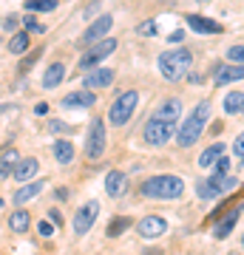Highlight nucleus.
<instances>
[{"label":"nucleus","mask_w":244,"mask_h":255,"mask_svg":"<svg viewBox=\"0 0 244 255\" xmlns=\"http://www.w3.org/2000/svg\"><path fill=\"white\" fill-rule=\"evenodd\" d=\"M208 119H210V102H199L196 108L190 111V117L182 122L179 133H176V142H179L182 147L196 145V139L205 133V125H208Z\"/></svg>","instance_id":"obj_1"},{"label":"nucleus","mask_w":244,"mask_h":255,"mask_svg":"<svg viewBox=\"0 0 244 255\" xmlns=\"http://www.w3.org/2000/svg\"><path fill=\"white\" fill-rule=\"evenodd\" d=\"M233 150H236V156H239V159L244 156V133H239V139L233 142Z\"/></svg>","instance_id":"obj_40"},{"label":"nucleus","mask_w":244,"mask_h":255,"mask_svg":"<svg viewBox=\"0 0 244 255\" xmlns=\"http://www.w3.org/2000/svg\"><path fill=\"white\" fill-rule=\"evenodd\" d=\"M97 213H100V204L97 201H88V204H82L77 210V216H74V233L77 236H85L91 227H94V221H97Z\"/></svg>","instance_id":"obj_8"},{"label":"nucleus","mask_w":244,"mask_h":255,"mask_svg":"<svg viewBox=\"0 0 244 255\" xmlns=\"http://www.w3.org/2000/svg\"><path fill=\"white\" fill-rule=\"evenodd\" d=\"M9 51L14 57L26 54V51H28V34H26V31H14V37L9 40Z\"/></svg>","instance_id":"obj_26"},{"label":"nucleus","mask_w":244,"mask_h":255,"mask_svg":"<svg viewBox=\"0 0 244 255\" xmlns=\"http://www.w3.org/2000/svg\"><path fill=\"white\" fill-rule=\"evenodd\" d=\"M190 65H193V51H188V48H173V51L159 54V71L171 82L182 80L190 71Z\"/></svg>","instance_id":"obj_3"},{"label":"nucleus","mask_w":244,"mask_h":255,"mask_svg":"<svg viewBox=\"0 0 244 255\" xmlns=\"http://www.w3.org/2000/svg\"><path fill=\"white\" fill-rule=\"evenodd\" d=\"M94 102H97L94 91H88V88H85V91H74V94H68V97L63 100V105H65V108H91Z\"/></svg>","instance_id":"obj_17"},{"label":"nucleus","mask_w":244,"mask_h":255,"mask_svg":"<svg viewBox=\"0 0 244 255\" xmlns=\"http://www.w3.org/2000/svg\"><path fill=\"white\" fill-rule=\"evenodd\" d=\"M199 3H208V0H199Z\"/></svg>","instance_id":"obj_45"},{"label":"nucleus","mask_w":244,"mask_h":255,"mask_svg":"<svg viewBox=\"0 0 244 255\" xmlns=\"http://www.w3.org/2000/svg\"><path fill=\"white\" fill-rule=\"evenodd\" d=\"M225 147H227V145H222V142H219V145H210L208 150H202V156H199V167H213V164H216L219 159L225 156Z\"/></svg>","instance_id":"obj_22"},{"label":"nucleus","mask_w":244,"mask_h":255,"mask_svg":"<svg viewBox=\"0 0 244 255\" xmlns=\"http://www.w3.org/2000/svg\"><path fill=\"white\" fill-rule=\"evenodd\" d=\"M48 221H51L54 227H63V213H60V210H48Z\"/></svg>","instance_id":"obj_37"},{"label":"nucleus","mask_w":244,"mask_h":255,"mask_svg":"<svg viewBox=\"0 0 244 255\" xmlns=\"http://www.w3.org/2000/svg\"><path fill=\"white\" fill-rule=\"evenodd\" d=\"M6 111H17V108H11V105H6V108H0V117H3V114H6Z\"/></svg>","instance_id":"obj_43"},{"label":"nucleus","mask_w":244,"mask_h":255,"mask_svg":"<svg viewBox=\"0 0 244 255\" xmlns=\"http://www.w3.org/2000/svg\"><path fill=\"white\" fill-rule=\"evenodd\" d=\"M136 31H139L142 37H154V34H156V23H154V20H148V23H139V26H136Z\"/></svg>","instance_id":"obj_34"},{"label":"nucleus","mask_w":244,"mask_h":255,"mask_svg":"<svg viewBox=\"0 0 244 255\" xmlns=\"http://www.w3.org/2000/svg\"><path fill=\"white\" fill-rule=\"evenodd\" d=\"M9 227L14 230V233H26L28 227H31V216H28V210H14L9 216Z\"/></svg>","instance_id":"obj_24"},{"label":"nucleus","mask_w":244,"mask_h":255,"mask_svg":"<svg viewBox=\"0 0 244 255\" xmlns=\"http://www.w3.org/2000/svg\"><path fill=\"white\" fill-rule=\"evenodd\" d=\"M45 187V182H26L20 190H14V204H23V201H31L40 196V190Z\"/></svg>","instance_id":"obj_19"},{"label":"nucleus","mask_w":244,"mask_h":255,"mask_svg":"<svg viewBox=\"0 0 244 255\" xmlns=\"http://www.w3.org/2000/svg\"><path fill=\"white\" fill-rule=\"evenodd\" d=\"M213 167H216V173H213V179H225V176H227V170H230V162H227L225 156H222V159H219V162L213 164Z\"/></svg>","instance_id":"obj_33"},{"label":"nucleus","mask_w":244,"mask_h":255,"mask_svg":"<svg viewBox=\"0 0 244 255\" xmlns=\"http://www.w3.org/2000/svg\"><path fill=\"white\" fill-rule=\"evenodd\" d=\"M37 230H40V236H51V233H54V224H51V221H40V224H37Z\"/></svg>","instance_id":"obj_39"},{"label":"nucleus","mask_w":244,"mask_h":255,"mask_svg":"<svg viewBox=\"0 0 244 255\" xmlns=\"http://www.w3.org/2000/svg\"><path fill=\"white\" fill-rule=\"evenodd\" d=\"M111 82H114V71L111 68H91L85 77H82V85L85 88H108Z\"/></svg>","instance_id":"obj_12"},{"label":"nucleus","mask_w":244,"mask_h":255,"mask_svg":"<svg viewBox=\"0 0 244 255\" xmlns=\"http://www.w3.org/2000/svg\"><path fill=\"white\" fill-rule=\"evenodd\" d=\"M23 26H26L28 31H37V34H43V31H45V26H43V23H37L34 14H28V17L23 20Z\"/></svg>","instance_id":"obj_32"},{"label":"nucleus","mask_w":244,"mask_h":255,"mask_svg":"<svg viewBox=\"0 0 244 255\" xmlns=\"http://www.w3.org/2000/svg\"><path fill=\"white\" fill-rule=\"evenodd\" d=\"M63 80H65V65L63 63H51L48 71L43 74V88H57Z\"/></svg>","instance_id":"obj_21"},{"label":"nucleus","mask_w":244,"mask_h":255,"mask_svg":"<svg viewBox=\"0 0 244 255\" xmlns=\"http://www.w3.org/2000/svg\"><path fill=\"white\" fill-rule=\"evenodd\" d=\"M171 136H173V122H168V119L151 117L148 122H145V128H142V139L151 147L168 145V142H171Z\"/></svg>","instance_id":"obj_5"},{"label":"nucleus","mask_w":244,"mask_h":255,"mask_svg":"<svg viewBox=\"0 0 244 255\" xmlns=\"http://www.w3.org/2000/svg\"><path fill=\"white\" fill-rule=\"evenodd\" d=\"M108 147V133H105V119H91L88 133H85V156L88 159H100Z\"/></svg>","instance_id":"obj_4"},{"label":"nucleus","mask_w":244,"mask_h":255,"mask_svg":"<svg viewBox=\"0 0 244 255\" xmlns=\"http://www.w3.org/2000/svg\"><path fill=\"white\" fill-rule=\"evenodd\" d=\"M165 230H168V221L162 219V216H145L139 224H136V233L142 238H159V236H165Z\"/></svg>","instance_id":"obj_10"},{"label":"nucleus","mask_w":244,"mask_h":255,"mask_svg":"<svg viewBox=\"0 0 244 255\" xmlns=\"http://www.w3.org/2000/svg\"><path fill=\"white\" fill-rule=\"evenodd\" d=\"M37 167H40L37 159H20V162L14 164V179H17V182H28L31 176H37Z\"/></svg>","instance_id":"obj_20"},{"label":"nucleus","mask_w":244,"mask_h":255,"mask_svg":"<svg viewBox=\"0 0 244 255\" xmlns=\"http://www.w3.org/2000/svg\"><path fill=\"white\" fill-rule=\"evenodd\" d=\"M128 227H131V219H125V216H119V219H114V221H111L108 236H111V238H117V236H122V233H125Z\"/></svg>","instance_id":"obj_29"},{"label":"nucleus","mask_w":244,"mask_h":255,"mask_svg":"<svg viewBox=\"0 0 244 255\" xmlns=\"http://www.w3.org/2000/svg\"><path fill=\"white\" fill-rule=\"evenodd\" d=\"M136 105H139V94L136 91L119 94L117 100H114V105H111V111H108V122H114V125H125L128 119L134 117Z\"/></svg>","instance_id":"obj_6"},{"label":"nucleus","mask_w":244,"mask_h":255,"mask_svg":"<svg viewBox=\"0 0 244 255\" xmlns=\"http://www.w3.org/2000/svg\"><path fill=\"white\" fill-rule=\"evenodd\" d=\"M154 117H159V119H168V122H179V117H182V100H176V97H168V100L156 108V114Z\"/></svg>","instance_id":"obj_15"},{"label":"nucleus","mask_w":244,"mask_h":255,"mask_svg":"<svg viewBox=\"0 0 244 255\" xmlns=\"http://www.w3.org/2000/svg\"><path fill=\"white\" fill-rule=\"evenodd\" d=\"M37 60H40V51H31V54H28L26 60H23V63L17 65V74H28V68H31V65H34Z\"/></svg>","instance_id":"obj_31"},{"label":"nucleus","mask_w":244,"mask_h":255,"mask_svg":"<svg viewBox=\"0 0 244 255\" xmlns=\"http://www.w3.org/2000/svg\"><path fill=\"white\" fill-rule=\"evenodd\" d=\"M111 26H114V17L111 14H102V17H97L94 23L88 26V31H82V46H94V43H100V40H105V31H111Z\"/></svg>","instance_id":"obj_9"},{"label":"nucleus","mask_w":244,"mask_h":255,"mask_svg":"<svg viewBox=\"0 0 244 255\" xmlns=\"http://www.w3.org/2000/svg\"><path fill=\"white\" fill-rule=\"evenodd\" d=\"M227 60L236 65H242L244 63V46H230L227 48Z\"/></svg>","instance_id":"obj_30"},{"label":"nucleus","mask_w":244,"mask_h":255,"mask_svg":"<svg viewBox=\"0 0 244 255\" xmlns=\"http://www.w3.org/2000/svg\"><path fill=\"white\" fill-rule=\"evenodd\" d=\"M185 193V182L179 176H151L142 184L145 199H159V201H173Z\"/></svg>","instance_id":"obj_2"},{"label":"nucleus","mask_w":244,"mask_h":255,"mask_svg":"<svg viewBox=\"0 0 244 255\" xmlns=\"http://www.w3.org/2000/svg\"><path fill=\"white\" fill-rule=\"evenodd\" d=\"M48 130H51V133H60V130H63V133H68L71 128H68V125H63L60 119H51V122H48Z\"/></svg>","instance_id":"obj_36"},{"label":"nucleus","mask_w":244,"mask_h":255,"mask_svg":"<svg viewBox=\"0 0 244 255\" xmlns=\"http://www.w3.org/2000/svg\"><path fill=\"white\" fill-rule=\"evenodd\" d=\"M236 184H239V179H236V176H225V179H222V193L233 190Z\"/></svg>","instance_id":"obj_38"},{"label":"nucleus","mask_w":244,"mask_h":255,"mask_svg":"<svg viewBox=\"0 0 244 255\" xmlns=\"http://www.w3.org/2000/svg\"><path fill=\"white\" fill-rule=\"evenodd\" d=\"M17 162H20L17 147H0V164H3V167H14Z\"/></svg>","instance_id":"obj_27"},{"label":"nucleus","mask_w":244,"mask_h":255,"mask_svg":"<svg viewBox=\"0 0 244 255\" xmlns=\"http://www.w3.org/2000/svg\"><path fill=\"white\" fill-rule=\"evenodd\" d=\"M188 26L193 31H199V34H219L222 31V26H219L216 20L202 17V14H188Z\"/></svg>","instance_id":"obj_16"},{"label":"nucleus","mask_w":244,"mask_h":255,"mask_svg":"<svg viewBox=\"0 0 244 255\" xmlns=\"http://www.w3.org/2000/svg\"><path fill=\"white\" fill-rule=\"evenodd\" d=\"M125 190H128V176L122 170H111L105 176V193H108L111 199H119Z\"/></svg>","instance_id":"obj_13"},{"label":"nucleus","mask_w":244,"mask_h":255,"mask_svg":"<svg viewBox=\"0 0 244 255\" xmlns=\"http://www.w3.org/2000/svg\"><path fill=\"white\" fill-rule=\"evenodd\" d=\"M230 255H239V253H230Z\"/></svg>","instance_id":"obj_46"},{"label":"nucleus","mask_w":244,"mask_h":255,"mask_svg":"<svg viewBox=\"0 0 244 255\" xmlns=\"http://www.w3.org/2000/svg\"><path fill=\"white\" fill-rule=\"evenodd\" d=\"M196 196L205 199V201L219 199V196H222V179H213V176H210L208 182H199L196 184Z\"/></svg>","instance_id":"obj_18"},{"label":"nucleus","mask_w":244,"mask_h":255,"mask_svg":"<svg viewBox=\"0 0 244 255\" xmlns=\"http://www.w3.org/2000/svg\"><path fill=\"white\" fill-rule=\"evenodd\" d=\"M242 247H244V236H242Z\"/></svg>","instance_id":"obj_44"},{"label":"nucleus","mask_w":244,"mask_h":255,"mask_svg":"<svg viewBox=\"0 0 244 255\" xmlns=\"http://www.w3.org/2000/svg\"><path fill=\"white\" fill-rule=\"evenodd\" d=\"M225 111L227 114H244V94L242 91H230L225 97Z\"/></svg>","instance_id":"obj_25"},{"label":"nucleus","mask_w":244,"mask_h":255,"mask_svg":"<svg viewBox=\"0 0 244 255\" xmlns=\"http://www.w3.org/2000/svg\"><path fill=\"white\" fill-rule=\"evenodd\" d=\"M242 210H244V201L239 204V207H233V210H227L225 216L219 219V224L213 227V236L222 241V238H227L230 233H233V227H236V221H239V216H242Z\"/></svg>","instance_id":"obj_11"},{"label":"nucleus","mask_w":244,"mask_h":255,"mask_svg":"<svg viewBox=\"0 0 244 255\" xmlns=\"http://www.w3.org/2000/svg\"><path fill=\"white\" fill-rule=\"evenodd\" d=\"M45 111H48V105H45V102H40V105L34 108V114H45Z\"/></svg>","instance_id":"obj_42"},{"label":"nucleus","mask_w":244,"mask_h":255,"mask_svg":"<svg viewBox=\"0 0 244 255\" xmlns=\"http://www.w3.org/2000/svg\"><path fill=\"white\" fill-rule=\"evenodd\" d=\"M154 255H162V253H154Z\"/></svg>","instance_id":"obj_47"},{"label":"nucleus","mask_w":244,"mask_h":255,"mask_svg":"<svg viewBox=\"0 0 244 255\" xmlns=\"http://www.w3.org/2000/svg\"><path fill=\"white\" fill-rule=\"evenodd\" d=\"M3 26H6V31H17L20 17H17V14H6V20H3Z\"/></svg>","instance_id":"obj_35"},{"label":"nucleus","mask_w":244,"mask_h":255,"mask_svg":"<svg viewBox=\"0 0 244 255\" xmlns=\"http://www.w3.org/2000/svg\"><path fill=\"white\" fill-rule=\"evenodd\" d=\"M117 51V40L114 37H105V40H100V43H94V46H88V51L82 54L80 60V71H91L94 65H100L102 60L108 54H114Z\"/></svg>","instance_id":"obj_7"},{"label":"nucleus","mask_w":244,"mask_h":255,"mask_svg":"<svg viewBox=\"0 0 244 255\" xmlns=\"http://www.w3.org/2000/svg\"><path fill=\"white\" fill-rule=\"evenodd\" d=\"M236 80H244V63L242 65H216V77L213 82L216 85H227V82H236Z\"/></svg>","instance_id":"obj_14"},{"label":"nucleus","mask_w":244,"mask_h":255,"mask_svg":"<svg viewBox=\"0 0 244 255\" xmlns=\"http://www.w3.org/2000/svg\"><path fill=\"white\" fill-rule=\"evenodd\" d=\"M26 9L34 14V11H54L57 9V0H28Z\"/></svg>","instance_id":"obj_28"},{"label":"nucleus","mask_w":244,"mask_h":255,"mask_svg":"<svg viewBox=\"0 0 244 255\" xmlns=\"http://www.w3.org/2000/svg\"><path fill=\"white\" fill-rule=\"evenodd\" d=\"M54 159L60 164H71L74 162V145L68 139H57L54 142Z\"/></svg>","instance_id":"obj_23"},{"label":"nucleus","mask_w":244,"mask_h":255,"mask_svg":"<svg viewBox=\"0 0 244 255\" xmlns=\"http://www.w3.org/2000/svg\"><path fill=\"white\" fill-rule=\"evenodd\" d=\"M185 40V31H173L171 34V43H182Z\"/></svg>","instance_id":"obj_41"}]
</instances>
